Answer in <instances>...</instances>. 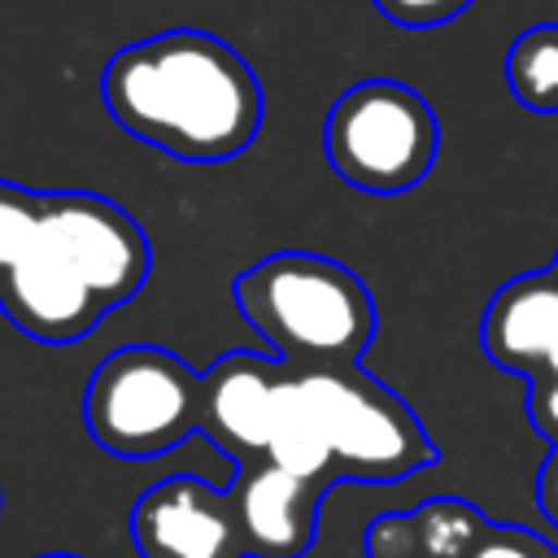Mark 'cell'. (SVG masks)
Masks as SVG:
<instances>
[{
  "label": "cell",
  "mask_w": 558,
  "mask_h": 558,
  "mask_svg": "<svg viewBox=\"0 0 558 558\" xmlns=\"http://www.w3.org/2000/svg\"><path fill=\"white\" fill-rule=\"evenodd\" d=\"M44 244L109 305L131 301L153 266L144 227L100 192H44Z\"/></svg>",
  "instance_id": "6"
},
{
  "label": "cell",
  "mask_w": 558,
  "mask_h": 558,
  "mask_svg": "<svg viewBox=\"0 0 558 558\" xmlns=\"http://www.w3.org/2000/svg\"><path fill=\"white\" fill-rule=\"evenodd\" d=\"M480 344L493 366L536 375L558 349V279L554 270H527L493 292L480 318Z\"/></svg>",
  "instance_id": "11"
},
{
  "label": "cell",
  "mask_w": 558,
  "mask_h": 558,
  "mask_svg": "<svg viewBox=\"0 0 558 558\" xmlns=\"http://www.w3.org/2000/svg\"><path fill=\"white\" fill-rule=\"evenodd\" d=\"M506 83L527 113H558V22L514 35L506 52Z\"/></svg>",
  "instance_id": "14"
},
{
  "label": "cell",
  "mask_w": 558,
  "mask_h": 558,
  "mask_svg": "<svg viewBox=\"0 0 558 558\" xmlns=\"http://www.w3.org/2000/svg\"><path fill=\"white\" fill-rule=\"evenodd\" d=\"M100 100L126 135L179 161H227L262 131L253 65L196 26L118 48L100 70Z\"/></svg>",
  "instance_id": "1"
},
{
  "label": "cell",
  "mask_w": 558,
  "mask_h": 558,
  "mask_svg": "<svg viewBox=\"0 0 558 558\" xmlns=\"http://www.w3.org/2000/svg\"><path fill=\"white\" fill-rule=\"evenodd\" d=\"M113 305L83 283L48 244L44 235L0 275V314L31 340L70 344L83 340Z\"/></svg>",
  "instance_id": "9"
},
{
  "label": "cell",
  "mask_w": 558,
  "mask_h": 558,
  "mask_svg": "<svg viewBox=\"0 0 558 558\" xmlns=\"http://www.w3.org/2000/svg\"><path fill=\"white\" fill-rule=\"evenodd\" d=\"M462 558H558V545L541 541L527 527H506V523H484V532L475 536V545Z\"/></svg>",
  "instance_id": "16"
},
{
  "label": "cell",
  "mask_w": 558,
  "mask_h": 558,
  "mask_svg": "<svg viewBox=\"0 0 558 558\" xmlns=\"http://www.w3.org/2000/svg\"><path fill=\"white\" fill-rule=\"evenodd\" d=\"M323 480L292 475L270 458L240 462L231 480V501L244 536V554L253 558H301L314 545Z\"/></svg>",
  "instance_id": "10"
},
{
  "label": "cell",
  "mask_w": 558,
  "mask_h": 558,
  "mask_svg": "<svg viewBox=\"0 0 558 558\" xmlns=\"http://www.w3.org/2000/svg\"><path fill=\"white\" fill-rule=\"evenodd\" d=\"M283 357L266 353H222L201 375V432L240 466L266 458L279 388L288 379Z\"/></svg>",
  "instance_id": "8"
},
{
  "label": "cell",
  "mask_w": 558,
  "mask_h": 558,
  "mask_svg": "<svg viewBox=\"0 0 558 558\" xmlns=\"http://www.w3.org/2000/svg\"><path fill=\"white\" fill-rule=\"evenodd\" d=\"M266 458L292 475H305V480H323L331 484L336 480V466H331V445L323 436V423L296 379V366L288 371L283 388H279V405H275V423H270V440H266Z\"/></svg>",
  "instance_id": "13"
},
{
  "label": "cell",
  "mask_w": 558,
  "mask_h": 558,
  "mask_svg": "<svg viewBox=\"0 0 558 558\" xmlns=\"http://www.w3.org/2000/svg\"><path fill=\"white\" fill-rule=\"evenodd\" d=\"M323 148L331 170L375 196L418 187L440 153V122L432 105L397 78H362L336 96Z\"/></svg>",
  "instance_id": "4"
},
{
  "label": "cell",
  "mask_w": 558,
  "mask_h": 558,
  "mask_svg": "<svg viewBox=\"0 0 558 558\" xmlns=\"http://www.w3.org/2000/svg\"><path fill=\"white\" fill-rule=\"evenodd\" d=\"M484 523L462 497H427L405 514H379L366 527V558H462Z\"/></svg>",
  "instance_id": "12"
},
{
  "label": "cell",
  "mask_w": 558,
  "mask_h": 558,
  "mask_svg": "<svg viewBox=\"0 0 558 558\" xmlns=\"http://www.w3.org/2000/svg\"><path fill=\"white\" fill-rule=\"evenodd\" d=\"M549 270H554V279H558V257H554V262H549Z\"/></svg>",
  "instance_id": "20"
},
{
  "label": "cell",
  "mask_w": 558,
  "mask_h": 558,
  "mask_svg": "<svg viewBox=\"0 0 558 558\" xmlns=\"http://www.w3.org/2000/svg\"><path fill=\"white\" fill-rule=\"evenodd\" d=\"M83 423L113 458H157L201 427V375L161 344H122L96 362Z\"/></svg>",
  "instance_id": "3"
},
{
  "label": "cell",
  "mask_w": 558,
  "mask_h": 558,
  "mask_svg": "<svg viewBox=\"0 0 558 558\" xmlns=\"http://www.w3.org/2000/svg\"><path fill=\"white\" fill-rule=\"evenodd\" d=\"M126 527L140 558H244L231 488L196 475H170L144 488Z\"/></svg>",
  "instance_id": "7"
},
{
  "label": "cell",
  "mask_w": 558,
  "mask_h": 558,
  "mask_svg": "<svg viewBox=\"0 0 558 558\" xmlns=\"http://www.w3.org/2000/svg\"><path fill=\"white\" fill-rule=\"evenodd\" d=\"M44 558H74V554H44Z\"/></svg>",
  "instance_id": "21"
},
{
  "label": "cell",
  "mask_w": 558,
  "mask_h": 558,
  "mask_svg": "<svg viewBox=\"0 0 558 558\" xmlns=\"http://www.w3.org/2000/svg\"><path fill=\"white\" fill-rule=\"evenodd\" d=\"M536 501H541L545 519L558 527V445L549 449V458H545L541 471H536Z\"/></svg>",
  "instance_id": "19"
},
{
  "label": "cell",
  "mask_w": 558,
  "mask_h": 558,
  "mask_svg": "<svg viewBox=\"0 0 558 558\" xmlns=\"http://www.w3.org/2000/svg\"><path fill=\"white\" fill-rule=\"evenodd\" d=\"M240 318L288 366H349L375 336L366 283L336 257L279 248L231 279Z\"/></svg>",
  "instance_id": "2"
},
{
  "label": "cell",
  "mask_w": 558,
  "mask_h": 558,
  "mask_svg": "<svg viewBox=\"0 0 558 558\" xmlns=\"http://www.w3.org/2000/svg\"><path fill=\"white\" fill-rule=\"evenodd\" d=\"M527 423L549 440V449L558 445V375L554 371L527 375Z\"/></svg>",
  "instance_id": "18"
},
{
  "label": "cell",
  "mask_w": 558,
  "mask_h": 558,
  "mask_svg": "<svg viewBox=\"0 0 558 558\" xmlns=\"http://www.w3.org/2000/svg\"><path fill=\"white\" fill-rule=\"evenodd\" d=\"M39 218H44V192L0 179V275L39 240Z\"/></svg>",
  "instance_id": "15"
},
{
  "label": "cell",
  "mask_w": 558,
  "mask_h": 558,
  "mask_svg": "<svg viewBox=\"0 0 558 558\" xmlns=\"http://www.w3.org/2000/svg\"><path fill=\"white\" fill-rule=\"evenodd\" d=\"M388 22L410 26V31H427L440 22H453L458 13H466L475 0H371Z\"/></svg>",
  "instance_id": "17"
},
{
  "label": "cell",
  "mask_w": 558,
  "mask_h": 558,
  "mask_svg": "<svg viewBox=\"0 0 558 558\" xmlns=\"http://www.w3.org/2000/svg\"><path fill=\"white\" fill-rule=\"evenodd\" d=\"M296 379L331 445L336 480H405L436 462V445L418 414L357 362L296 366Z\"/></svg>",
  "instance_id": "5"
}]
</instances>
